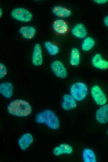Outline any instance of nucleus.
Here are the masks:
<instances>
[{
    "mask_svg": "<svg viewBox=\"0 0 108 162\" xmlns=\"http://www.w3.org/2000/svg\"><path fill=\"white\" fill-rule=\"evenodd\" d=\"M80 54L79 50L77 48H73L71 51L70 63L73 66H77L80 63Z\"/></svg>",
    "mask_w": 108,
    "mask_h": 162,
    "instance_id": "nucleus-19",
    "label": "nucleus"
},
{
    "mask_svg": "<svg viewBox=\"0 0 108 162\" xmlns=\"http://www.w3.org/2000/svg\"><path fill=\"white\" fill-rule=\"evenodd\" d=\"M44 45L48 53L52 55H56L59 51L58 47L50 41H45Z\"/></svg>",
    "mask_w": 108,
    "mask_h": 162,
    "instance_id": "nucleus-20",
    "label": "nucleus"
},
{
    "mask_svg": "<svg viewBox=\"0 0 108 162\" xmlns=\"http://www.w3.org/2000/svg\"><path fill=\"white\" fill-rule=\"evenodd\" d=\"M19 32L23 38L30 40L34 37L36 33V29L33 26H23L20 28Z\"/></svg>",
    "mask_w": 108,
    "mask_h": 162,
    "instance_id": "nucleus-13",
    "label": "nucleus"
},
{
    "mask_svg": "<svg viewBox=\"0 0 108 162\" xmlns=\"http://www.w3.org/2000/svg\"><path fill=\"white\" fill-rule=\"evenodd\" d=\"M7 69L6 66L3 64H0V79L3 78L6 75Z\"/></svg>",
    "mask_w": 108,
    "mask_h": 162,
    "instance_id": "nucleus-22",
    "label": "nucleus"
},
{
    "mask_svg": "<svg viewBox=\"0 0 108 162\" xmlns=\"http://www.w3.org/2000/svg\"><path fill=\"white\" fill-rule=\"evenodd\" d=\"M92 65L96 68L102 70L108 69V61L103 59L99 53L96 54L91 60Z\"/></svg>",
    "mask_w": 108,
    "mask_h": 162,
    "instance_id": "nucleus-9",
    "label": "nucleus"
},
{
    "mask_svg": "<svg viewBox=\"0 0 108 162\" xmlns=\"http://www.w3.org/2000/svg\"><path fill=\"white\" fill-rule=\"evenodd\" d=\"M51 68L53 73L57 77L64 79L67 77V70L61 61L56 60L53 62L51 64Z\"/></svg>",
    "mask_w": 108,
    "mask_h": 162,
    "instance_id": "nucleus-6",
    "label": "nucleus"
},
{
    "mask_svg": "<svg viewBox=\"0 0 108 162\" xmlns=\"http://www.w3.org/2000/svg\"><path fill=\"white\" fill-rule=\"evenodd\" d=\"M43 57L41 47L38 43L36 44L34 48L32 61L35 66L41 65L43 63Z\"/></svg>",
    "mask_w": 108,
    "mask_h": 162,
    "instance_id": "nucleus-8",
    "label": "nucleus"
},
{
    "mask_svg": "<svg viewBox=\"0 0 108 162\" xmlns=\"http://www.w3.org/2000/svg\"><path fill=\"white\" fill-rule=\"evenodd\" d=\"M107 134L108 135V130H107Z\"/></svg>",
    "mask_w": 108,
    "mask_h": 162,
    "instance_id": "nucleus-26",
    "label": "nucleus"
},
{
    "mask_svg": "<svg viewBox=\"0 0 108 162\" xmlns=\"http://www.w3.org/2000/svg\"><path fill=\"white\" fill-rule=\"evenodd\" d=\"M52 27L56 33L61 34L66 33L69 29L67 23L64 20L61 19L55 20L53 23Z\"/></svg>",
    "mask_w": 108,
    "mask_h": 162,
    "instance_id": "nucleus-10",
    "label": "nucleus"
},
{
    "mask_svg": "<svg viewBox=\"0 0 108 162\" xmlns=\"http://www.w3.org/2000/svg\"><path fill=\"white\" fill-rule=\"evenodd\" d=\"M70 91V95L75 101H80L86 97L88 90L87 85L84 83L77 82L71 86Z\"/></svg>",
    "mask_w": 108,
    "mask_h": 162,
    "instance_id": "nucleus-3",
    "label": "nucleus"
},
{
    "mask_svg": "<svg viewBox=\"0 0 108 162\" xmlns=\"http://www.w3.org/2000/svg\"><path fill=\"white\" fill-rule=\"evenodd\" d=\"M13 92V86L11 83L5 82L0 84V93L5 98H10L12 96Z\"/></svg>",
    "mask_w": 108,
    "mask_h": 162,
    "instance_id": "nucleus-15",
    "label": "nucleus"
},
{
    "mask_svg": "<svg viewBox=\"0 0 108 162\" xmlns=\"http://www.w3.org/2000/svg\"><path fill=\"white\" fill-rule=\"evenodd\" d=\"M72 147L69 145L65 143L61 144L59 146L55 147L53 149V153L56 156L63 154H70L73 152Z\"/></svg>",
    "mask_w": 108,
    "mask_h": 162,
    "instance_id": "nucleus-16",
    "label": "nucleus"
},
{
    "mask_svg": "<svg viewBox=\"0 0 108 162\" xmlns=\"http://www.w3.org/2000/svg\"><path fill=\"white\" fill-rule=\"evenodd\" d=\"M52 12L55 16L60 17L67 18L71 15L70 10L59 6L54 7L52 9Z\"/></svg>",
    "mask_w": 108,
    "mask_h": 162,
    "instance_id": "nucleus-17",
    "label": "nucleus"
},
{
    "mask_svg": "<svg viewBox=\"0 0 108 162\" xmlns=\"http://www.w3.org/2000/svg\"><path fill=\"white\" fill-rule=\"evenodd\" d=\"M94 2L98 4H103L107 2V0H94Z\"/></svg>",
    "mask_w": 108,
    "mask_h": 162,
    "instance_id": "nucleus-23",
    "label": "nucleus"
},
{
    "mask_svg": "<svg viewBox=\"0 0 108 162\" xmlns=\"http://www.w3.org/2000/svg\"><path fill=\"white\" fill-rule=\"evenodd\" d=\"M104 23L105 25L108 27V15L106 16L104 19Z\"/></svg>",
    "mask_w": 108,
    "mask_h": 162,
    "instance_id": "nucleus-24",
    "label": "nucleus"
},
{
    "mask_svg": "<svg viewBox=\"0 0 108 162\" xmlns=\"http://www.w3.org/2000/svg\"><path fill=\"white\" fill-rule=\"evenodd\" d=\"M63 100L61 105L65 110L69 111L76 107L77 105L76 101L70 95L64 94L63 96Z\"/></svg>",
    "mask_w": 108,
    "mask_h": 162,
    "instance_id": "nucleus-11",
    "label": "nucleus"
},
{
    "mask_svg": "<svg viewBox=\"0 0 108 162\" xmlns=\"http://www.w3.org/2000/svg\"><path fill=\"white\" fill-rule=\"evenodd\" d=\"M34 138L29 133H26L21 136L18 140V143L20 148L25 150L28 148L33 142Z\"/></svg>",
    "mask_w": 108,
    "mask_h": 162,
    "instance_id": "nucleus-14",
    "label": "nucleus"
},
{
    "mask_svg": "<svg viewBox=\"0 0 108 162\" xmlns=\"http://www.w3.org/2000/svg\"><path fill=\"white\" fill-rule=\"evenodd\" d=\"M71 32L75 37L79 39L84 38L87 34L84 25L81 23L76 24L71 29Z\"/></svg>",
    "mask_w": 108,
    "mask_h": 162,
    "instance_id": "nucleus-12",
    "label": "nucleus"
},
{
    "mask_svg": "<svg viewBox=\"0 0 108 162\" xmlns=\"http://www.w3.org/2000/svg\"><path fill=\"white\" fill-rule=\"evenodd\" d=\"M35 122L39 124H45L49 128L58 129L60 125L57 116L52 111L46 109L37 114L35 117Z\"/></svg>",
    "mask_w": 108,
    "mask_h": 162,
    "instance_id": "nucleus-2",
    "label": "nucleus"
},
{
    "mask_svg": "<svg viewBox=\"0 0 108 162\" xmlns=\"http://www.w3.org/2000/svg\"><path fill=\"white\" fill-rule=\"evenodd\" d=\"M10 114L19 117H26L32 112L31 105L27 101L22 99H16L11 102L7 108Z\"/></svg>",
    "mask_w": 108,
    "mask_h": 162,
    "instance_id": "nucleus-1",
    "label": "nucleus"
},
{
    "mask_svg": "<svg viewBox=\"0 0 108 162\" xmlns=\"http://www.w3.org/2000/svg\"><path fill=\"white\" fill-rule=\"evenodd\" d=\"M95 118L98 122L101 124H105L108 122V104L102 106L97 110Z\"/></svg>",
    "mask_w": 108,
    "mask_h": 162,
    "instance_id": "nucleus-7",
    "label": "nucleus"
},
{
    "mask_svg": "<svg viewBox=\"0 0 108 162\" xmlns=\"http://www.w3.org/2000/svg\"><path fill=\"white\" fill-rule=\"evenodd\" d=\"M0 17H2V9H1V8H0Z\"/></svg>",
    "mask_w": 108,
    "mask_h": 162,
    "instance_id": "nucleus-25",
    "label": "nucleus"
},
{
    "mask_svg": "<svg viewBox=\"0 0 108 162\" xmlns=\"http://www.w3.org/2000/svg\"><path fill=\"white\" fill-rule=\"evenodd\" d=\"M91 96L95 103L99 106H103L107 102L106 96L101 88L97 85H94L91 90Z\"/></svg>",
    "mask_w": 108,
    "mask_h": 162,
    "instance_id": "nucleus-5",
    "label": "nucleus"
},
{
    "mask_svg": "<svg viewBox=\"0 0 108 162\" xmlns=\"http://www.w3.org/2000/svg\"><path fill=\"white\" fill-rule=\"evenodd\" d=\"M11 15L13 18L18 21L28 22L32 19L33 15L31 12L26 9L18 7L13 9Z\"/></svg>",
    "mask_w": 108,
    "mask_h": 162,
    "instance_id": "nucleus-4",
    "label": "nucleus"
},
{
    "mask_svg": "<svg viewBox=\"0 0 108 162\" xmlns=\"http://www.w3.org/2000/svg\"><path fill=\"white\" fill-rule=\"evenodd\" d=\"M95 44V41L92 38L87 37L83 40L81 46V49L84 51H88L93 47Z\"/></svg>",
    "mask_w": 108,
    "mask_h": 162,
    "instance_id": "nucleus-21",
    "label": "nucleus"
},
{
    "mask_svg": "<svg viewBox=\"0 0 108 162\" xmlns=\"http://www.w3.org/2000/svg\"><path fill=\"white\" fill-rule=\"evenodd\" d=\"M82 157L84 162H96V155L93 151L89 148L84 149L82 152Z\"/></svg>",
    "mask_w": 108,
    "mask_h": 162,
    "instance_id": "nucleus-18",
    "label": "nucleus"
}]
</instances>
